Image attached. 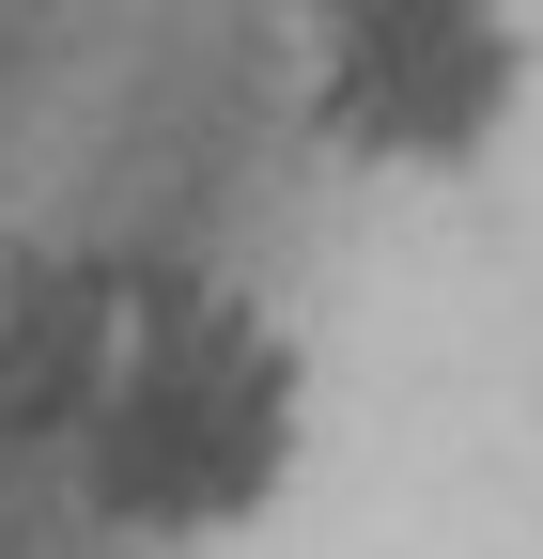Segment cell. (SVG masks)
<instances>
[{
    "label": "cell",
    "mask_w": 543,
    "mask_h": 559,
    "mask_svg": "<svg viewBox=\"0 0 543 559\" xmlns=\"http://www.w3.org/2000/svg\"><path fill=\"white\" fill-rule=\"evenodd\" d=\"M264 451H280V389H264L233 342H202V358L141 373L109 419V498L124 513H218L264 481Z\"/></svg>",
    "instance_id": "1"
}]
</instances>
